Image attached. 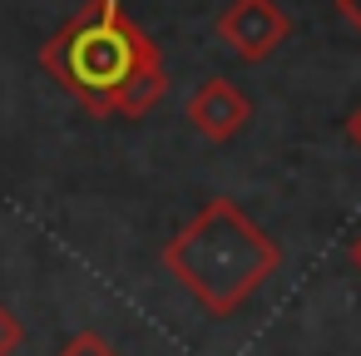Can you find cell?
Here are the masks:
<instances>
[{
	"instance_id": "30bf717a",
	"label": "cell",
	"mask_w": 361,
	"mask_h": 356,
	"mask_svg": "<svg viewBox=\"0 0 361 356\" xmlns=\"http://www.w3.org/2000/svg\"><path fill=\"white\" fill-rule=\"evenodd\" d=\"M351 267H356V272H361V233H356V238H351Z\"/></svg>"
},
{
	"instance_id": "52a82bcc",
	"label": "cell",
	"mask_w": 361,
	"mask_h": 356,
	"mask_svg": "<svg viewBox=\"0 0 361 356\" xmlns=\"http://www.w3.org/2000/svg\"><path fill=\"white\" fill-rule=\"evenodd\" d=\"M20 341H25V326H20V317L0 302V356H16L20 351Z\"/></svg>"
},
{
	"instance_id": "9c48e42d",
	"label": "cell",
	"mask_w": 361,
	"mask_h": 356,
	"mask_svg": "<svg viewBox=\"0 0 361 356\" xmlns=\"http://www.w3.org/2000/svg\"><path fill=\"white\" fill-rule=\"evenodd\" d=\"M346 139L361 149V104H356V109H351V119H346Z\"/></svg>"
},
{
	"instance_id": "ba28073f",
	"label": "cell",
	"mask_w": 361,
	"mask_h": 356,
	"mask_svg": "<svg viewBox=\"0 0 361 356\" xmlns=\"http://www.w3.org/2000/svg\"><path fill=\"white\" fill-rule=\"evenodd\" d=\"M336 11H341V16H346V25L361 35V0H336Z\"/></svg>"
},
{
	"instance_id": "7a4b0ae2",
	"label": "cell",
	"mask_w": 361,
	"mask_h": 356,
	"mask_svg": "<svg viewBox=\"0 0 361 356\" xmlns=\"http://www.w3.org/2000/svg\"><path fill=\"white\" fill-rule=\"evenodd\" d=\"M149 65H164L159 45L119 11V0H90L40 45V70L99 119H109L119 90Z\"/></svg>"
},
{
	"instance_id": "277c9868",
	"label": "cell",
	"mask_w": 361,
	"mask_h": 356,
	"mask_svg": "<svg viewBox=\"0 0 361 356\" xmlns=\"http://www.w3.org/2000/svg\"><path fill=\"white\" fill-rule=\"evenodd\" d=\"M188 124L208 139V144H228L247 129L252 119V99L233 85V80H203L193 94H188Z\"/></svg>"
},
{
	"instance_id": "8992f818",
	"label": "cell",
	"mask_w": 361,
	"mask_h": 356,
	"mask_svg": "<svg viewBox=\"0 0 361 356\" xmlns=\"http://www.w3.org/2000/svg\"><path fill=\"white\" fill-rule=\"evenodd\" d=\"M60 356H119L99 331H80V336H70L65 346H60Z\"/></svg>"
},
{
	"instance_id": "5b68a950",
	"label": "cell",
	"mask_w": 361,
	"mask_h": 356,
	"mask_svg": "<svg viewBox=\"0 0 361 356\" xmlns=\"http://www.w3.org/2000/svg\"><path fill=\"white\" fill-rule=\"evenodd\" d=\"M164 90H169V75H164V65H149L144 75H134L124 90H119V99H114V109H109V119H144L159 99H164Z\"/></svg>"
},
{
	"instance_id": "6da1fadb",
	"label": "cell",
	"mask_w": 361,
	"mask_h": 356,
	"mask_svg": "<svg viewBox=\"0 0 361 356\" xmlns=\"http://www.w3.org/2000/svg\"><path fill=\"white\" fill-rule=\"evenodd\" d=\"M159 262L208 317H233L277 272L282 252L233 198H208L169 238Z\"/></svg>"
},
{
	"instance_id": "3957f363",
	"label": "cell",
	"mask_w": 361,
	"mask_h": 356,
	"mask_svg": "<svg viewBox=\"0 0 361 356\" xmlns=\"http://www.w3.org/2000/svg\"><path fill=\"white\" fill-rule=\"evenodd\" d=\"M213 30H218V40H223L238 60L257 65V60H267V55L292 35V20L282 16L277 0H233V6L218 16Z\"/></svg>"
}]
</instances>
